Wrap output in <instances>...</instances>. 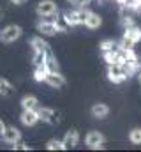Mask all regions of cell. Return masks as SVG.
I'll return each mask as SVG.
<instances>
[{
    "label": "cell",
    "instance_id": "4fadbf2b",
    "mask_svg": "<svg viewBox=\"0 0 141 152\" xmlns=\"http://www.w3.org/2000/svg\"><path fill=\"white\" fill-rule=\"evenodd\" d=\"M85 25L88 27V28H99L101 25H102V18L97 14V12H88L86 14V20H85Z\"/></svg>",
    "mask_w": 141,
    "mask_h": 152
},
{
    "label": "cell",
    "instance_id": "ffe728a7",
    "mask_svg": "<svg viewBox=\"0 0 141 152\" xmlns=\"http://www.w3.org/2000/svg\"><path fill=\"white\" fill-rule=\"evenodd\" d=\"M34 66H35V67L46 66V53L37 51V50H35V53H34Z\"/></svg>",
    "mask_w": 141,
    "mask_h": 152
},
{
    "label": "cell",
    "instance_id": "5bb4252c",
    "mask_svg": "<svg viewBox=\"0 0 141 152\" xmlns=\"http://www.w3.org/2000/svg\"><path fill=\"white\" fill-rule=\"evenodd\" d=\"M92 115L95 117V118H104L109 115V106L104 104V103H95L94 106H92Z\"/></svg>",
    "mask_w": 141,
    "mask_h": 152
},
{
    "label": "cell",
    "instance_id": "ac0fdd59",
    "mask_svg": "<svg viewBox=\"0 0 141 152\" xmlns=\"http://www.w3.org/2000/svg\"><path fill=\"white\" fill-rule=\"evenodd\" d=\"M129 140H131V143H134V145H141V127H134V129H131V133H129Z\"/></svg>",
    "mask_w": 141,
    "mask_h": 152
},
{
    "label": "cell",
    "instance_id": "7402d4cb",
    "mask_svg": "<svg viewBox=\"0 0 141 152\" xmlns=\"http://www.w3.org/2000/svg\"><path fill=\"white\" fill-rule=\"evenodd\" d=\"M115 46H116V42L113 41V39H106L101 42V50L102 51H108V50H115Z\"/></svg>",
    "mask_w": 141,
    "mask_h": 152
},
{
    "label": "cell",
    "instance_id": "5b68a950",
    "mask_svg": "<svg viewBox=\"0 0 141 152\" xmlns=\"http://www.w3.org/2000/svg\"><path fill=\"white\" fill-rule=\"evenodd\" d=\"M104 142H106L104 134L99 133V131H90V133L86 134V138H85V143H86L90 149H99V147H102Z\"/></svg>",
    "mask_w": 141,
    "mask_h": 152
},
{
    "label": "cell",
    "instance_id": "9a60e30c",
    "mask_svg": "<svg viewBox=\"0 0 141 152\" xmlns=\"http://www.w3.org/2000/svg\"><path fill=\"white\" fill-rule=\"evenodd\" d=\"M21 106H23V110H37L39 101H37L35 96H25L21 99Z\"/></svg>",
    "mask_w": 141,
    "mask_h": 152
},
{
    "label": "cell",
    "instance_id": "7c38bea8",
    "mask_svg": "<svg viewBox=\"0 0 141 152\" xmlns=\"http://www.w3.org/2000/svg\"><path fill=\"white\" fill-rule=\"evenodd\" d=\"M37 28H39V32H42L46 36H53V34L58 32V25L57 23H49V21H39Z\"/></svg>",
    "mask_w": 141,
    "mask_h": 152
},
{
    "label": "cell",
    "instance_id": "603a6c76",
    "mask_svg": "<svg viewBox=\"0 0 141 152\" xmlns=\"http://www.w3.org/2000/svg\"><path fill=\"white\" fill-rule=\"evenodd\" d=\"M9 2H12V4H16V5H23L27 0H9Z\"/></svg>",
    "mask_w": 141,
    "mask_h": 152
},
{
    "label": "cell",
    "instance_id": "ba28073f",
    "mask_svg": "<svg viewBox=\"0 0 141 152\" xmlns=\"http://www.w3.org/2000/svg\"><path fill=\"white\" fill-rule=\"evenodd\" d=\"M2 138H4V142H7V143H18V142L21 140V133H20V129H18V127L9 126V127H5V129H4Z\"/></svg>",
    "mask_w": 141,
    "mask_h": 152
},
{
    "label": "cell",
    "instance_id": "cb8c5ba5",
    "mask_svg": "<svg viewBox=\"0 0 141 152\" xmlns=\"http://www.w3.org/2000/svg\"><path fill=\"white\" fill-rule=\"evenodd\" d=\"M69 2H76V4H85V5H86V4H88L90 0H69Z\"/></svg>",
    "mask_w": 141,
    "mask_h": 152
},
{
    "label": "cell",
    "instance_id": "52a82bcc",
    "mask_svg": "<svg viewBox=\"0 0 141 152\" xmlns=\"http://www.w3.org/2000/svg\"><path fill=\"white\" fill-rule=\"evenodd\" d=\"M37 113H39V120H44V122H48V124H57V122H58V113H57L53 108L42 106V108L37 110Z\"/></svg>",
    "mask_w": 141,
    "mask_h": 152
},
{
    "label": "cell",
    "instance_id": "9c48e42d",
    "mask_svg": "<svg viewBox=\"0 0 141 152\" xmlns=\"http://www.w3.org/2000/svg\"><path fill=\"white\" fill-rule=\"evenodd\" d=\"M49 87H53V88H62L64 85H65V78L64 75H60L58 71H55V73H48L46 76V80H44Z\"/></svg>",
    "mask_w": 141,
    "mask_h": 152
},
{
    "label": "cell",
    "instance_id": "30bf717a",
    "mask_svg": "<svg viewBox=\"0 0 141 152\" xmlns=\"http://www.w3.org/2000/svg\"><path fill=\"white\" fill-rule=\"evenodd\" d=\"M78 140H79V134H78L76 129L67 131L65 136H64V140H62V143H64V151H67V149H74V147L78 145Z\"/></svg>",
    "mask_w": 141,
    "mask_h": 152
},
{
    "label": "cell",
    "instance_id": "8fae6325",
    "mask_svg": "<svg viewBox=\"0 0 141 152\" xmlns=\"http://www.w3.org/2000/svg\"><path fill=\"white\" fill-rule=\"evenodd\" d=\"M37 120H39L37 110H23V113H21V122H23L25 126H34V124H37Z\"/></svg>",
    "mask_w": 141,
    "mask_h": 152
},
{
    "label": "cell",
    "instance_id": "d4e9b609",
    "mask_svg": "<svg viewBox=\"0 0 141 152\" xmlns=\"http://www.w3.org/2000/svg\"><path fill=\"white\" fill-rule=\"evenodd\" d=\"M4 129H5V124H4V122H2V118H0V134L4 133Z\"/></svg>",
    "mask_w": 141,
    "mask_h": 152
},
{
    "label": "cell",
    "instance_id": "4316f807",
    "mask_svg": "<svg viewBox=\"0 0 141 152\" xmlns=\"http://www.w3.org/2000/svg\"><path fill=\"white\" fill-rule=\"evenodd\" d=\"M140 83H141V73H140Z\"/></svg>",
    "mask_w": 141,
    "mask_h": 152
},
{
    "label": "cell",
    "instance_id": "3957f363",
    "mask_svg": "<svg viewBox=\"0 0 141 152\" xmlns=\"http://www.w3.org/2000/svg\"><path fill=\"white\" fill-rule=\"evenodd\" d=\"M57 12H58V7L53 0H41L37 4V14L39 16L48 18V16H55Z\"/></svg>",
    "mask_w": 141,
    "mask_h": 152
},
{
    "label": "cell",
    "instance_id": "44dd1931",
    "mask_svg": "<svg viewBox=\"0 0 141 152\" xmlns=\"http://www.w3.org/2000/svg\"><path fill=\"white\" fill-rule=\"evenodd\" d=\"M48 151H64V143L60 140H49L48 145H46Z\"/></svg>",
    "mask_w": 141,
    "mask_h": 152
},
{
    "label": "cell",
    "instance_id": "e0dca14e",
    "mask_svg": "<svg viewBox=\"0 0 141 152\" xmlns=\"http://www.w3.org/2000/svg\"><path fill=\"white\" fill-rule=\"evenodd\" d=\"M12 94H14V87H12L5 78H0V96L9 97V96H12Z\"/></svg>",
    "mask_w": 141,
    "mask_h": 152
},
{
    "label": "cell",
    "instance_id": "6da1fadb",
    "mask_svg": "<svg viewBox=\"0 0 141 152\" xmlns=\"http://www.w3.org/2000/svg\"><path fill=\"white\" fill-rule=\"evenodd\" d=\"M21 27L20 25H7L5 28H2L0 30V41L2 42H14L16 39H20V36H21Z\"/></svg>",
    "mask_w": 141,
    "mask_h": 152
},
{
    "label": "cell",
    "instance_id": "277c9868",
    "mask_svg": "<svg viewBox=\"0 0 141 152\" xmlns=\"http://www.w3.org/2000/svg\"><path fill=\"white\" fill-rule=\"evenodd\" d=\"M108 78H109V81H113V83H122L127 75H125V71H124V66L122 64H109V69H108Z\"/></svg>",
    "mask_w": 141,
    "mask_h": 152
},
{
    "label": "cell",
    "instance_id": "2e32d148",
    "mask_svg": "<svg viewBox=\"0 0 141 152\" xmlns=\"http://www.w3.org/2000/svg\"><path fill=\"white\" fill-rule=\"evenodd\" d=\"M32 46H34V50L37 51H42V53H51V50H49V44L46 42V41H42L41 37H34L32 39Z\"/></svg>",
    "mask_w": 141,
    "mask_h": 152
},
{
    "label": "cell",
    "instance_id": "8992f818",
    "mask_svg": "<svg viewBox=\"0 0 141 152\" xmlns=\"http://www.w3.org/2000/svg\"><path fill=\"white\" fill-rule=\"evenodd\" d=\"M86 11H67L65 12V21L69 23V25H81V23H85V20H86Z\"/></svg>",
    "mask_w": 141,
    "mask_h": 152
},
{
    "label": "cell",
    "instance_id": "484cf974",
    "mask_svg": "<svg viewBox=\"0 0 141 152\" xmlns=\"http://www.w3.org/2000/svg\"><path fill=\"white\" fill-rule=\"evenodd\" d=\"M2 18H4V9L0 7V20H2Z\"/></svg>",
    "mask_w": 141,
    "mask_h": 152
},
{
    "label": "cell",
    "instance_id": "7a4b0ae2",
    "mask_svg": "<svg viewBox=\"0 0 141 152\" xmlns=\"http://www.w3.org/2000/svg\"><path fill=\"white\" fill-rule=\"evenodd\" d=\"M138 41H141V28L138 27H127L124 39H122V48H132V44H136Z\"/></svg>",
    "mask_w": 141,
    "mask_h": 152
},
{
    "label": "cell",
    "instance_id": "d6986e66",
    "mask_svg": "<svg viewBox=\"0 0 141 152\" xmlns=\"http://www.w3.org/2000/svg\"><path fill=\"white\" fill-rule=\"evenodd\" d=\"M48 69H46V66H41V67H35V73H34V80L35 81H44L46 80V76H48Z\"/></svg>",
    "mask_w": 141,
    "mask_h": 152
}]
</instances>
